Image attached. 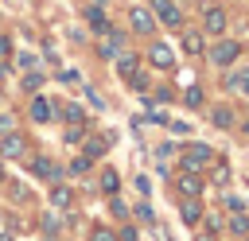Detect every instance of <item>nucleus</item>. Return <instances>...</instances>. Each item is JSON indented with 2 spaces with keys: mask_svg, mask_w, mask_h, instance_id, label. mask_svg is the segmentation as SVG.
<instances>
[{
  "mask_svg": "<svg viewBox=\"0 0 249 241\" xmlns=\"http://www.w3.org/2000/svg\"><path fill=\"white\" fill-rule=\"evenodd\" d=\"M89 241H117V237H113L109 229H93V233H89Z\"/></svg>",
  "mask_w": 249,
  "mask_h": 241,
  "instance_id": "4be33fe9",
  "label": "nucleus"
},
{
  "mask_svg": "<svg viewBox=\"0 0 249 241\" xmlns=\"http://www.w3.org/2000/svg\"><path fill=\"white\" fill-rule=\"evenodd\" d=\"M31 117H35V120H51V105H47V97H31Z\"/></svg>",
  "mask_w": 249,
  "mask_h": 241,
  "instance_id": "1a4fd4ad",
  "label": "nucleus"
},
{
  "mask_svg": "<svg viewBox=\"0 0 249 241\" xmlns=\"http://www.w3.org/2000/svg\"><path fill=\"white\" fill-rule=\"evenodd\" d=\"M121 43H124V31H113V35L97 47V51H101V58H117V47H121Z\"/></svg>",
  "mask_w": 249,
  "mask_h": 241,
  "instance_id": "423d86ee",
  "label": "nucleus"
},
{
  "mask_svg": "<svg viewBox=\"0 0 249 241\" xmlns=\"http://www.w3.org/2000/svg\"><path fill=\"white\" fill-rule=\"evenodd\" d=\"M230 89H237V93H245V97H249V70L233 74V78H230Z\"/></svg>",
  "mask_w": 249,
  "mask_h": 241,
  "instance_id": "4468645a",
  "label": "nucleus"
},
{
  "mask_svg": "<svg viewBox=\"0 0 249 241\" xmlns=\"http://www.w3.org/2000/svg\"><path fill=\"white\" fill-rule=\"evenodd\" d=\"M117 74H121V78H132V74H136V58H132V54H121V58H117Z\"/></svg>",
  "mask_w": 249,
  "mask_h": 241,
  "instance_id": "f8f14e48",
  "label": "nucleus"
},
{
  "mask_svg": "<svg viewBox=\"0 0 249 241\" xmlns=\"http://www.w3.org/2000/svg\"><path fill=\"white\" fill-rule=\"evenodd\" d=\"M105 144H109L105 136H97V140H89V144H86V155H101V148H105Z\"/></svg>",
  "mask_w": 249,
  "mask_h": 241,
  "instance_id": "a211bd4d",
  "label": "nucleus"
},
{
  "mask_svg": "<svg viewBox=\"0 0 249 241\" xmlns=\"http://www.w3.org/2000/svg\"><path fill=\"white\" fill-rule=\"evenodd\" d=\"M245 136H249V124H245Z\"/></svg>",
  "mask_w": 249,
  "mask_h": 241,
  "instance_id": "bb28decb",
  "label": "nucleus"
},
{
  "mask_svg": "<svg viewBox=\"0 0 249 241\" xmlns=\"http://www.w3.org/2000/svg\"><path fill=\"white\" fill-rule=\"evenodd\" d=\"M183 47H187L191 54H198V51H202V39H198L195 31H187V35H183Z\"/></svg>",
  "mask_w": 249,
  "mask_h": 241,
  "instance_id": "f3484780",
  "label": "nucleus"
},
{
  "mask_svg": "<svg viewBox=\"0 0 249 241\" xmlns=\"http://www.w3.org/2000/svg\"><path fill=\"white\" fill-rule=\"evenodd\" d=\"M210 120H214L218 128H230V124H233V113H230V105H218V109L210 113Z\"/></svg>",
  "mask_w": 249,
  "mask_h": 241,
  "instance_id": "9d476101",
  "label": "nucleus"
},
{
  "mask_svg": "<svg viewBox=\"0 0 249 241\" xmlns=\"http://www.w3.org/2000/svg\"><path fill=\"white\" fill-rule=\"evenodd\" d=\"M198 218H202V210H198V202H195V194H191V202H183V222L195 225Z\"/></svg>",
  "mask_w": 249,
  "mask_h": 241,
  "instance_id": "ddd939ff",
  "label": "nucleus"
},
{
  "mask_svg": "<svg viewBox=\"0 0 249 241\" xmlns=\"http://www.w3.org/2000/svg\"><path fill=\"white\" fill-rule=\"evenodd\" d=\"M198 187H202V183H198V175H195V171H183L179 190H183V194H198Z\"/></svg>",
  "mask_w": 249,
  "mask_h": 241,
  "instance_id": "9b49d317",
  "label": "nucleus"
},
{
  "mask_svg": "<svg viewBox=\"0 0 249 241\" xmlns=\"http://www.w3.org/2000/svg\"><path fill=\"white\" fill-rule=\"evenodd\" d=\"M233 233H241V237L249 233V218H245V214H237V218H233Z\"/></svg>",
  "mask_w": 249,
  "mask_h": 241,
  "instance_id": "aec40b11",
  "label": "nucleus"
},
{
  "mask_svg": "<svg viewBox=\"0 0 249 241\" xmlns=\"http://www.w3.org/2000/svg\"><path fill=\"white\" fill-rule=\"evenodd\" d=\"M51 198H54V206H66V202H70V190H66V187H58Z\"/></svg>",
  "mask_w": 249,
  "mask_h": 241,
  "instance_id": "412c9836",
  "label": "nucleus"
},
{
  "mask_svg": "<svg viewBox=\"0 0 249 241\" xmlns=\"http://www.w3.org/2000/svg\"><path fill=\"white\" fill-rule=\"evenodd\" d=\"M8 51H12V43H8V39H4V35H0V58H4V54H8Z\"/></svg>",
  "mask_w": 249,
  "mask_h": 241,
  "instance_id": "b1692460",
  "label": "nucleus"
},
{
  "mask_svg": "<svg viewBox=\"0 0 249 241\" xmlns=\"http://www.w3.org/2000/svg\"><path fill=\"white\" fill-rule=\"evenodd\" d=\"M101 190H109V194L117 190V171H105V175H101Z\"/></svg>",
  "mask_w": 249,
  "mask_h": 241,
  "instance_id": "6ab92c4d",
  "label": "nucleus"
},
{
  "mask_svg": "<svg viewBox=\"0 0 249 241\" xmlns=\"http://www.w3.org/2000/svg\"><path fill=\"white\" fill-rule=\"evenodd\" d=\"M148 58H152L156 66H163V70H167V66L175 62V58H171V51H167L163 43H152V51H148Z\"/></svg>",
  "mask_w": 249,
  "mask_h": 241,
  "instance_id": "0eeeda50",
  "label": "nucleus"
},
{
  "mask_svg": "<svg viewBox=\"0 0 249 241\" xmlns=\"http://www.w3.org/2000/svg\"><path fill=\"white\" fill-rule=\"evenodd\" d=\"M0 132H12V117H0Z\"/></svg>",
  "mask_w": 249,
  "mask_h": 241,
  "instance_id": "5701e85b",
  "label": "nucleus"
},
{
  "mask_svg": "<svg viewBox=\"0 0 249 241\" xmlns=\"http://www.w3.org/2000/svg\"><path fill=\"white\" fill-rule=\"evenodd\" d=\"M35 171H39V175H47V179H58V167H54L51 159H35Z\"/></svg>",
  "mask_w": 249,
  "mask_h": 241,
  "instance_id": "dca6fc26",
  "label": "nucleus"
},
{
  "mask_svg": "<svg viewBox=\"0 0 249 241\" xmlns=\"http://www.w3.org/2000/svg\"><path fill=\"white\" fill-rule=\"evenodd\" d=\"M206 159H210V148L206 144H191L183 152V171H198V167H206Z\"/></svg>",
  "mask_w": 249,
  "mask_h": 241,
  "instance_id": "f03ea898",
  "label": "nucleus"
},
{
  "mask_svg": "<svg viewBox=\"0 0 249 241\" xmlns=\"http://www.w3.org/2000/svg\"><path fill=\"white\" fill-rule=\"evenodd\" d=\"M23 152H27V140L16 136V132H4V140H0V155H12V159H16V155H23Z\"/></svg>",
  "mask_w": 249,
  "mask_h": 241,
  "instance_id": "20e7f679",
  "label": "nucleus"
},
{
  "mask_svg": "<svg viewBox=\"0 0 249 241\" xmlns=\"http://www.w3.org/2000/svg\"><path fill=\"white\" fill-rule=\"evenodd\" d=\"M206 31H210V35H222V31H226V16L210 8V12H206Z\"/></svg>",
  "mask_w": 249,
  "mask_h": 241,
  "instance_id": "6e6552de",
  "label": "nucleus"
},
{
  "mask_svg": "<svg viewBox=\"0 0 249 241\" xmlns=\"http://www.w3.org/2000/svg\"><path fill=\"white\" fill-rule=\"evenodd\" d=\"M128 23H132V31H140V35H148V31L156 27V23H152V16H148L144 8H132V12H128Z\"/></svg>",
  "mask_w": 249,
  "mask_h": 241,
  "instance_id": "39448f33",
  "label": "nucleus"
},
{
  "mask_svg": "<svg viewBox=\"0 0 249 241\" xmlns=\"http://www.w3.org/2000/svg\"><path fill=\"white\" fill-rule=\"evenodd\" d=\"M0 179H4V167H0Z\"/></svg>",
  "mask_w": 249,
  "mask_h": 241,
  "instance_id": "a878e982",
  "label": "nucleus"
},
{
  "mask_svg": "<svg viewBox=\"0 0 249 241\" xmlns=\"http://www.w3.org/2000/svg\"><path fill=\"white\" fill-rule=\"evenodd\" d=\"M121 241H136V229H124V233H121Z\"/></svg>",
  "mask_w": 249,
  "mask_h": 241,
  "instance_id": "393cba45",
  "label": "nucleus"
},
{
  "mask_svg": "<svg viewBox=\"0 0 249 241\" xmlns=\"http://www.w3.org/2000/svg\"><path fill=\"white\" fill-rule=\"evenodd\" d=\"M86 16H89V23H93V31H109V23H105V12H101V8H89Z\"/></svg>",
  "mask_w": 249,
  "mask_h": 241,
  "instance_id": "2eb2a0df",
  "label": "nucleus"
},
{
  "mask_svg": "<svg viewBox=\"0 0 249 241\" xmlns=\"http://www.w3.org/2000/svg\"><path fill=\"white\" fill-rule=\"evenodd\" d=\"M152 8H156V16H160L167 27H179V23H183V16H179V8H175L171 0H152Z\"/></svg>",
  "mask_w": 249,
  "mask_h": 241,
  "instance_id": "7ed1b4c3",
  "label": "nucleus"
},
{
  "mask_svg": "<svg viewBox=\"0 0 249 241\" xmlns=\"http://www.w3.org/2000/svg\"><path fill=\"white\" fill-rule=\"evenodd\" d=\"M237 58V43L233 39H218L214 47H210V62H218V66H230Z\"/></svg>",
  "mask_w": 249,
  "mask_h": 241,
  "instance_id": "f257e3e1",
  "label": "nucleus"
}]
</instances>
